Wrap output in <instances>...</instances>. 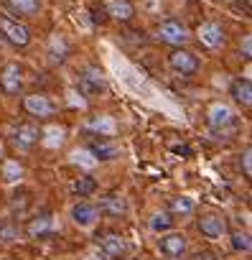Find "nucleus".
<instances>
[{
	"instance_id": "nucleus-27",
	"label": "nucleus",
	"mask_w": 252,
	"mask_h": 260,
	"mask_svg": "<svg viewBox=\"0 0 252 260\" xmlns=\"http://www.w3.org/2000/svg\"><path fill=\"white\" fill-rule=\"evenodd\" d=\"M49 54H51V59L54 61H64L66 56V44H64V39H59V36H54L51 39V44H49Z\"/></svg>"
},
{
	"instance_id": "nucleus-20",
	"label": "nucleus",
	"mask_w": 252,
	"mask_h": 260,
	"mask_svg": "<svg viewBox=\"0 0 252 260\" xmlns=\"http://www.w3.org/2000/svg\"><path fill=\"white\" fill-rule=\"evenodd\" d=\"M89 127L94 130V133H99L102 138H112V136H115V120H112L110 115H97V117H92Z\"/></svg>"
},
{
	"instance_id": "nucleus-31",
	"label": "nucleus",
	"mask_w": 252,
	"mask_h": 260,
	"mask_svg": "<svg viewBox=\"0 0 252 260\" xmlns=\"http://www.w3.org/2000/svg\"><path fill=\"white\" fill-rule=\"evenodd\" d=\"M89 13H92V21H94V23H107V16H104V8H102V6H99V8L92 6Z\"/></svg>"
},
{
	"instance_id": "nucleus-7",
	"label": "nucleus",
	"mask_w": 252,
	"mask_h": 260,
	"mask_svg": "<svg viewBox=\"0 0 252 260\" xmlns=\"http://www.w3.org/2000/svg\"><path fill=\"white\" fill-rule=\"evenodd\" d=\"M158 250H161V255H166V257H171V260H178V257L186 255L189 240H186V235H181V232H168V235H163V237L158 240Z\"/></svg>"
},
{
	"instance_id": "nucleus-1",
	"label": "nucleus",
	"mask_w": 252,
	"mask_h": 260,
	"mask_svg": "<svg viewBox=\"0 0 252 260\" xmlns=\"http://www.w3.org/2000/svg\"><path fill=\"white\" fill-rule=\"evenodd\" d=\"M168 67H171L176 74H181V77H194V74L201 69V61H199V56H196L194 51H189V49H184V46H176V49L168 54Z\"/></svg>"
},
{
	"instance_id": "nucleus-26",
	"label": "nucleus",
	"mask_w": 252,
	"mask_h": 260,
	"mask_svg": "<svg viewBox=\"0 0 252 260\" xmlns=\"http://www.w3.org/2000/svg\"><path fill=\"white\" fill-rule=\"evenodd\" d=\"M71 161L77 164V166H84V169H94L99 161L92 156V151L89 148H79V151H74L71 153Z\"/></svg>"
},
{
	"instance_id": "nucleus-12",
	"label": "nucleus",
	"mask_w": 252,
	"mask_h": 260,
	"mask_svg": "<svg viewBox=\"0 0 252 260\" xmlns=\"http://www.w3.org/2000/svg\"><path fill=\"white\" fill-rule=\"evenodd\" d=\"M23 87V77H21V67L18 64H6L0 72V89L6 94H18Z\"/></svg>"
},
{
	"instance_id": "nucleus-10",
	"label": "nucleus",
	"mask_w": 252,
	"mask_h": 260,
	"mask_svg": "<svg viewBox=\"0 0 252 260\" xmlns=\"http://www.w3.org/2000/svg\"><path fill=\"white\" fill-rule=\"evenodd\" d=\"M13 143L16 148L21 151H31L36 143H41V127L36 122H23L16 127V133H13Z\"/></svg>"
},
{
	"instance_id": "nucleus-18",
	"label": "nucleus",
	"mask_w": 252,
	"mask_h": 260,
	"mask_svg": "<svg viewBox=\"0 0 252 260\" xmlns=\"http://www.w3.org/2000/svg\"><path fill=\"white\" fill-rule=\"evenodd\" d=\"M66 141V127L64 125H49L46 130H41V143L49 148H59Z\"/></svg>"
},
{
	"instance_id": "nucleus-8",
	"label": "nucleus",
	"mask_w": 252,
	"mask_h": 260,
	"mask_svg": "<svg viewBox=\"0 0 252 260\" xmlns=\"http://www.w3.org/2000/svg\"><path fill=\"white\" fill-rule=\"evenodd\" d=\"M107 21H117V23H130L135 18V6L130 0H104L102 3Z\"/></svg>"
},
{
	"instance_id": "nucleus-13",
	"label": "nucleus",
	"mask_w": 252,
	"mask_h": 260,
	"mask_svg": "<svg viewBox=\"0 0 252 260\" xmlns=\"http://www.w3.org/2000/svg\"><path fill=\"white\" fill-rule=\"evenodd\" d=\"M107 89V79L102 74V69L97 67H87L84 74H82V92L84 94H99Z\"/></svg>"
},
{
	"instance_id": "nucleus-29",
	"label": "nucleus",
	"mask_w": 252,
	"mask_h": 260,
	"mask_svg": "<svg viewBox=\"0 0 252 260\" xmlns=\"http://www.w3.org/2000/svg\"><path fill=\"white\" fill-rule=\"evenodd\" d=\"M239 158H242L239 164H242V169H244V176L249 179V176H252V161H249V158H252V148L247 146V148L242 151V156H239Z\"/></svg>"
},
{
	"instance_id": "nucleus-19",
	"label": "nucleus",
	"mask_w": 252,
	"mask_h": 260,
	"mask_svg": "<svg viewBox=\"0 0 252 260\" xmlns=\"http://www.w3.org/2000/svg\"><path fill=\"white\" fill-rule=\"evenodd\" d=\"M0 176H3V181H8V184H16V181L23 179V166L16 158H8V161H3V166H0Z\"/></svg>"
},
{
	"instance_id": "nucleus-3",
	"label": "nucleus",
	"mask_w": 252,
	"mask_h": 260,
	"mask_svg": "<svg viewBox=\"0 0 252 260\" xmlns=\"http://www.w3.org/2000/svg\"><path fill=\"white\" fill-rule=\"evenodd\" d=\"M97 250L104 255V260H117L128 252V245H125L122 235H117V232H99L97 235Z\"/></svg>"
},
{
	"instance_id": "nucleus-2",
	"label": "nucleus",
	"mask_w": 252,
	"mask_h": 260,
	"mask_svg": "<svg viewBox=\"0 0 252 260\" xmlns=\"http://www.w3.org/2000/svg\"><path fill=\"white\" fill-rule=\"evenodd\" d=\"M156 36H158V41H163V44H168V46H184L191 36H189V28L181 23V21H176V18H168V21H163L161 26H158V31H156Z\"/></svg>"
},
{
	"instance_id": "nucleus-32",
	"label": "nucleus",
	"mask_w": 252,
	"mask_h": 260,
	"mask_svg": "<svg viewBox=\"0 0 252 260\" xmlns=\"http://www.w3.org/2000/svg\"><path fill=\"white\" fill-rule=\"evenodd\" d=\"M239 54H244V59H249V54H252V39L249 36H244V46H239Z\"/></svg>"
},
{
	"instance_id": "nucleus-23",
	"label": "nucleus",
	"mask_w": 252,
	"mask_h": 260,
	"mask_svg": "<svg viewBox=\"0 0 252 260\" xmlns=\"http://www.w3.org/2000/svg\"><path fill=\"white\" fill-rule=\"evenodd\" d=\"M89 151H92V156H94L97 161H112V158L117 156V148H115V146H110V143H104V141L92 143V146H89Z\"/></svg>"
},
{
	"instance_id": "nucleus-16",
	"label": "nucleus",
	"mask_w": 252,
	"mask_h": 260,
	"mask_svg": "<svg viewBox=\"0 0 252 260\" xmlns=\"http://www.w3.org/2000/svg\"><path fill=\"white\" fill-rule=\"evenodd\" d=\"M71 219H74L79 227H92V224L99 219V209H97L94 204H89V202H79V204H74V209H71Z\"/></svg>"
},
{
	"instance_id": "nucleus-6",
	"label": "nucleus",
	"mask_w": 252,
	"mask_h": 260,
	"mask_svg": "<svg viewBox=\"0 0 252 260\" xmlns=\"http://www.w3.org/2000/svg\"><path fill=\"white\" fill-rule=\"evenodd\" d=\"M206 117H209V125H211L214 130H219V133H224L227 127H234V125H237V115L232 112V107H229L227 102H214V105H209Z\"/></svg>"
},
{
	"instance_id": "nucleus-14",
	"label": "nucleus",
	"mask_w": 252,
	"mask_h": 260,
	"mask_svg": "<svg viewBox=\"0 0 252 260\" xmlns=\"http://www.w3.org/2000/svg\"><path fill=\"white\" fill-rule=\"evenodd\" d=\"M26 235H28L31 240L51 237V235H54V219H51V214H39V217L28 219V224H26Z\"/></svg>"
},
{
	"instance_id": "nucleus-33",
	"label": "nucleus",
	"mask_w": 252,
	"mask_h": 260,
	"mask_svg": "<svg viewBox=\"0 0 252 260\" xmlns=\"http://www.w3.org/2000/svg\"><path fill=\"white\" fill-rule=\"evenodd\" d=\"M0 156H3V143H0Z\"/></svg>"
},
{
	"instance_id": "nucleus-30",
	"label": "nucleus",
	"mask_w": 252,
	"mask_h": 260,
	"mask_svg": "<svg viewBox=\"0 0 252 260\" xmlns=\"http://www.w3.org/2000/svg\"><path fill=\"white\" fill-rule=\"evenodd\" d=\"M189 260H219V255H217L214 250H199V252H194Z\"/></svg>"
},
{
	"instance_id": "nucleus-21",
	"label": "nucleus",
	"mask_w": 252,
	"mask_h": 260,
	"mask_svg": "<svg viewBox=\"0 0 252 260\" xmlns=\"http://www.w3.org/2000/svg\"><path fill=\"white\" fill-rule=\"evenodd\" d=\"M194 209H196V204H194L191 197H176V199H171V204H168V212H171L173 217H189Z\"/></svg>"
},
{
	"instance_id": "nucleus-4",
	"label": "nucleus",
	"mask_w": 252,
	"mask_h": 260,
	"mask_svg": "<svg viewBox=\"0 0 252 260\" xmlns=\"http://www.w3.org/2000/svg\"><path fill=\"white\" fill-rule=\"evenodd\" d=\"M0 36H3L8 44L18 46V49L31 44V31L23 23L13 21V18H0Z\"/></svg>"
},
{
	"instance_id": "nucleus-22",
	"label": "nucleus",
	"mask_w": 252,
	"mask_h": 260,
	"mask_svg": "<svg viewBox=\"0 0 252 260\" xmlns=\"http://www.w3.org/2000/svg\"><path fill=\"white\" fill-rule=\"evenodd\" d=\"M8 8L18 16H36L41 11L39 0H8Z\"/></svg>"
},
{
	"instance_id": "nucleus-17",
	"label": "nucleus",
	"mask_w": 252,
	"mask_h": 260,
	"mask_svg": "<svg viewBox=\"0 0 252 260\" xmlns=\"http://www.w3.org/2000/svg\"><path fill=\"white\" fill-rule=\"evenodd\" d=\"M229 94L234 97L237 105L249 107V105H252V82H249V79H234L232 87H229Z\"/></svg>"
},
{
	"instance_id": "nucleus-5",
	"label": "nucleus",
	"mask_w": 252,
	"mask_h": 260,
	"mask_svg": "<svg viewBox=\"0 0 252 260\" xmlns=\"http://www.w3.org/2000/svg\"><path fill=\"white\" fill-rule=\"evenodd\" d=\"M196 41L204 46V49H219L224 46L227 41V34H224V26L217 23V21H206L196 28Z\"/></svg>"
},
{
	"instance_id": "nucleus-9",
	"label": "nucleus",
	"mask_w": 252,
	"mask_h": 260,
	"mask_svg": "<svg viewBox=\"0 0 252 260\" xmlns=\"http://www.w3.org/2000/svg\"><path fill=\"white\" fill-rule=\"evenodd\" d=\"M23 110H26L31 117H51V115L56 112L54 102H51L46 94H41V92L26 94V97H23Z\"/></svg>"
},
{
	"instance_id": "nucleus-25",
	"label": "nucleus",
	"mask_w": 252,
	"mask_h": 260,
	"mask_svg": "<svg viewBox=\"0 0 252 260\" xmlns=\"http://www.w3.org/2000/svg\"><path fill=\"white\" fill-rule=\"evenodd\" d=\"M173 214L171 212H158V214H153V219H151V227L156 230V232H168L171 227H173Z\"/></svg>"
},
{
	"instance_id": "nucleus-24",
	"label": "nucleus",
	"mask_w": 252,
	"mask_h": 260,
	"mask_svg": "<svg viewBox=\"0 0 252 260\" xmlns=\"http://www.w3.org/2000/svg\"><path fill=\"white\" fill-rule=\"evenodd\" d=\"M71 191L79 194V197H89V194L97 191V181H94L92 176H82V179H77V181L71 184Z\"/></svg>"
},
{
	"instance_id": "nucleus-11",
	"label": "nucleus",
	"mask_w": 252,
	"mask_h": 260,
	"mask_svg": "<svg viewBox=\"0 0 252 260\" xmlns=\"http://www.w3.org/2000/svg\"><path fill=\"white\" fill-rule=\"evenodd\" d=\"M196 230H199L204 237H211V240H217V237H224V235L229 232V227H227V219H224L222 214H204V217H199V222H196Z\"/></svg>"
},
{
	"instance_id": "nucleus-28",
	"label": "nucleus",
	"mask_w": 252,
	"mask_h": 260,
	"mask_svg": "<svg viewBox=\"0 0 252 260\" xmlns=\"http://www.w3.org/2000/svg\"><path fill=\"white\" fill-rule=\"evenodd\" d=\"M232 247L237 252H249V247H252L249 232H232Z\"/></svg>"
},
{
	"instance_id": "nucleus-15",
	"label": "nucleus",
	"mask_w": 252,
	"mask_h": 260,
	"mask_svg": "<svg viewBox=\"0 0 252 260\" xmlns=\"http://www.w3.org/2000/svg\"><path fill=\"white\" fill-rule=\"evenodd\" d=\"M99 214H107V217H122L128 214V202H125L122 194H107L99 199Z\"/></svg>"
}]
</instances>
